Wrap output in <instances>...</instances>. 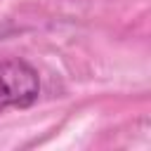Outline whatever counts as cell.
I'll list each match as a JSON object with an SVG mask.
<instances>
[{
	"mask_svg": "<svg viewBox=\"0 0 151 151\" xmlns=\"http://www.w3.org/2000/svg\"><path fill=\"white\" fill-rule=\"evenodd\" d=\"M40 94V80L31 64L21 59L0 61V113L5 109H26Z\"/></svg>",
	"mask_w": 151,
	"mask_h": 151,
	"instance_id": "6da1fadb",
	"label": "cell"
}]
</instances>
